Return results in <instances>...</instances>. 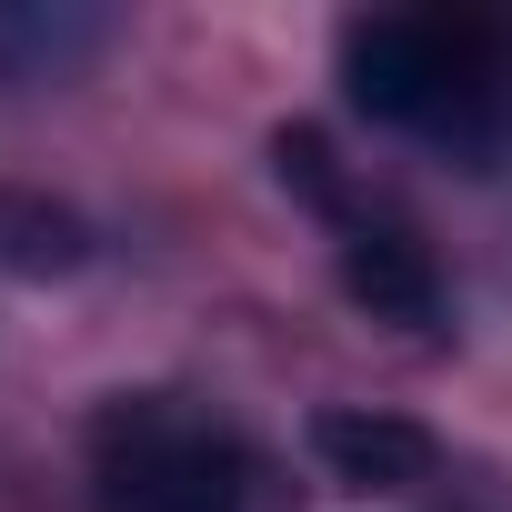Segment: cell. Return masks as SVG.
I'll list each match as a JSON object with an SVG mask.
<instances>
[{
	"label": "cell",
	"instance_id": "6da1fadb",
	"mask_svg": "<svg viewBox=\"0 0 512 512\" xmlns=\"http://www.w3.org/2000/svg\"><path fill=\"white\" fill-rule=\"evenodd\" d=\"M262 462L231 422L171 392H121L91 422V512H251Z\"/></svg>",
	"mask_w": 512,
	"mask_h": 512
},
{
	"label": "cell",
	"instance_id": "7a4b0ae2",
	"mask_svg": "<svg viewBox=\"0 0 512 512\" xmlns=\"http://www.w3.org/2000/svg\"><path fill=\"white\" fill-rule=\"evenodd\" d=\"M342 91L392 131L472 141L492 111V31L452 11H372L342 31Z\"/></svg>",
	"mask_w": 512,
	"mask_h": 512
},
{
	"label": "cell",
	"instance_id": "3957f363",
	"mask_svg": "<svg viewBox=\"0 0 512 512\" xmlns=\"http://www.w3.org/2000/svg\"><path fill=\"white\" fill-rule=\"evenodd\" d=\"M312 452L332 462V482H352V492H412V482H432V432L422 422H402V412H322L312 422Z\"/></svg>",
	"mask_w": 512,
	"mask_h": 512
},
{
	"label": "cell",
	"instance_id": "277c9868",
	"mask_svg": "<svg viewBox=\"0 0 512 512\" xmlns=\"http://www.w3.org/2000/svg\"><path fill=\"white\" fill-rule=\"evenodd\" d=\"M342 292L372 322H402V332H432L442 322V282H432V262L402 231H342Z\"/></svg>",
	"mask_w": 512,
	"mask_h": 512
},
{
	"label": "cell",
	"instance_id": "5b68a950",
	"mask_svg": "<svg viewBox=\"0 0 512 512\" xmlns=\"http://www.w3.org/2000/svg\"><path fill=\"white\" fill-rule=\"evenodd\" d=\"M111 41L101 11L81 0H0V81H61Z\"/></svg>",
	"mask_w": 512,
	"mask_h": 512
},
{
	"label": "cell",
	"instance_id": "8992f818",
	"mask_svg": "<svg viewBox=\"0 0 512 512\" xmlns=\"http://www.w3.org/2000/svg\"><path fill=\"white\" fill-rule=\"evenodd\" d=\"M0 262L11 272H71L81 262V221L41 201H0Z\"/></svg>",
	"mask_w": 512,
	"mask_h": 512
}]
</instances>
